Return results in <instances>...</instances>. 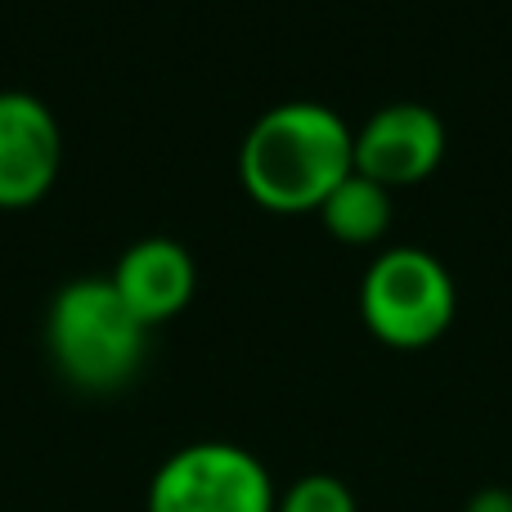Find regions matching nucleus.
Wrapping results in <instances>:
<instances>
[{"mask_svg": "<svg viewBox=\"0 0 512 512\" xmlns=\"http://www.w3.org/2000/svg\"><path fill=\"white\" fill-rule=\"evenodd\" d=\"M355 171V131L319 99H283L248 126L239 176L256 203L274 212H306Z\"/></svg>", "mask_w": 512, "mask_h": 512, "instance_id": "obj_1", "label": "nucleus"}, {"mask_svg": "<svg viewBox=\"0 0 512 512\" xmlns=\"http://www.w3.org/2000/svg\"><path fill=\"white\" fill-rule=\"evenodd\" d=\"M144 319L126 306L113 274H81L68 279L50 301L45 337L54 364L77 387L108 391L122 387L144 360Z\"/></svg>", "mask_w": 512, "mask_h": 512, "instance_id": "obj_2", "label": "nucleus"}, {"mask_svg": "<svg viewBox=\"0 0 512 512\" xmlns=\"http://www.w3.org/2000/svg\"><path fill=\"white\" fill-rule=\"evenodd\" d=\"M454 279L436 252L418 243H396L378 252L360 283V310L378 337L396 346H423L450 324Z\"/></svg>", "mask_w": 512, "mask_h": 512, "instance_id": "obj_3", "label": "nucleus"}, {"mask_svg": "<svg viewBox=\"0 0 512 512\" xmlns=\"http://www.w3.org/2000/svg\"><path fill=\"white\" fill-rule=\"evenodd\" d=\"M265 463L230 441H194L162 459L149 481V512H274Z\"/></svg>", "mask_w": 512, "mask_h": 512, "instance_id": "obj_4", "label": "nucleus"}, {"mask_svg": "<svg viewBox=\"0 0 512 512\" xmlns=\"http://www.w3.org/2000/svg\"><path fill=\"white\" fill-rule=\"evenodd\" d=\"M445 153V122L418 99H391L355 131V171L382 185L423 180Z\"/></svg>", "mask_w": 512, "mask_h": 512, "instance_id": "obj_5", "label": "nucleus"}, {"mask_svg": "<svg viewBox=\"0 0 512 512\" xmlns=\"http://www.w3.org/2000/svg\"><path fill=\"white\" fill-rule=\"evenodd\" d=\"M63 158L59 122L32 90H0V207H23L50 189Z\"/></svg>", "mask_w": 512, "mask_h": 512, "instance_id": "obj_6", "label": "nucleus"}, {"mask_svg": "<svg viewBox=\"0 0 512 512\" xmlns=\"http://www.w3.org/2000/svg\"><path fill=\"white\" fill-rule=\"evenodd\" d=\"M113 283L144 324H158V319L176 315L194 292V256L185 243L167 239V234H149L117 256Z\"/></svg>", "mask_w": 512, "mask_h": 512, "instance_id": "obj_7", "label": "nucleus"}, {"mask_svg": "<svg viewBox=\"0 0 512 512\" xmlns=\"http://www.w3.org/2000/svg\"><path fill=\"white\" fill-rule=\"evenodd\" d=\"M324 225L346 243H373L391 221V189L364 171H346L319 203Z\"/></svg>", "mask_w": 512, "mask_h": 512, "instance_id": "obj_8", "label": "nucleus"}, {"mask_svg": "<svg viewBox=\"0 0 512 512\" xmlns=\"http://www.w3.org/2000/svg\"><path fill=\"white\" fill-rule=\"evenodd\" d=\"M274 512H360V508H355V495L346 481L328 477V472H310L274 504Z\"/></svg>", "mask_w": 512, "mask_h": 512, "instance_id": "obj_9", "label": "nucleus"}, {"mask_svg": "<svg viewBox=\"0 0 512 512\" xmlns=\"http://www.w3.org/2000/svg\"><path fill=\"white\" fill-rule=\"evenodd\" d=\"M468 512H512V495L508 490H481V495H472Z\"/></svg>", "mask_w": 512, "mask_h": 512, "instance_id": "obj_10", "label": "nucleus"}]
</instances>
